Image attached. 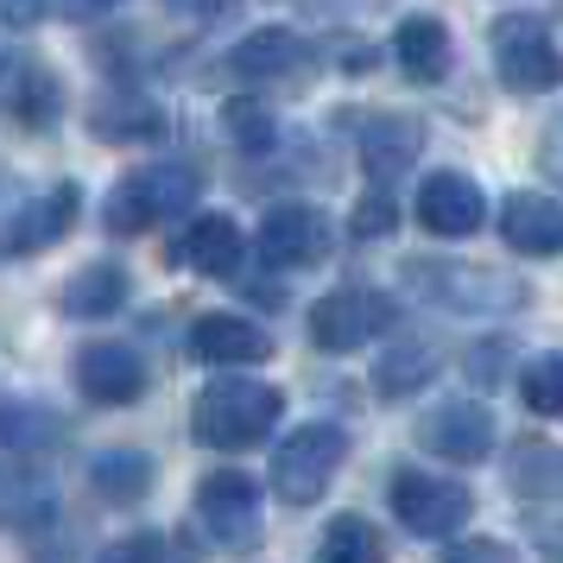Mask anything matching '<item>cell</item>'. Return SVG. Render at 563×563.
<instances>
[{
	"instance_id": "41",
	"label": "cell",
	"mask_w": 563,
	"mask_h": 563,
	"mask_svg": "<svg viewBox=\"0 0 563 563\" xmlns=\"http://www.w3.org/2000/svg\"><path fill=\"white\" fill-rule=\"evenodd\" d=\"M26 64H32L26 52H7V45H0V89H7V82L20 77V70H26Z\"/></svg>"
},
{
	"instance_id": "29",
	"label": "cell",
	"mask_w": 563,
	"mask_h": 563,
	"mask_svg": "<svg viewBox=\"0 0 563 563\" xmlns=\"http://www.w3.org/2000/svg\"><path fill=\"white\" fill-rule=\"evenodd\" d=\"M519 399L538 418H563V355H532L519 367Z\"/></svg>"
},
{
	"instance_id": "8",
	"label": "cell",
	"mask_w": 563,
	"mask_h": 563,
	"mask_svg": "<svg viewBox=\"0 0 563 563\" xmlns=\"http://www.w3.org/2000/svg\"><path fill=\"white\" fill-rule=\"evenodd\" d=\"M197 526L222 551H254L260 544V482L247 468H209L197 482Z\"/></svg>"
},
{
	"instance_id": "6",
	"label": "cell",
	"mask_w": 563,
	"mask_h": 563,
	"mask_svg": "<svg viewBox=\"0 0 563 563\" xmlns=\"http://www.w3.org/2000/svg\"><path fill=\"white\" fill-rule=\"evenodd\" d=\"M386 500H393V512H399V526L411 538H450L475 512V494L456 475H431V468H399L393 487H386Z\"/></svg>"
},
{
	"instance_id": "36",
	"label": "cell",
	"mask_w": 563,
	"mask_h": 563,
	"mask_svg": "<svg viewBox=\"0 0 563 563\" xmlns=\"http://www.w3.org/2000/svg\"><path fill=\"white\" fill-rule=\"evenodd\" d=\"M500 355H507L500 342H482V349L468 355V374H475V380H482V386H494V380H500Z\"/></svg>"
},
{
	"instance_id": "19",
	"label": "cell",
	"mask_w": 563,
	"mask_h": 563,
	"mask_svg": "<svg viewBox=\"0 0 563 563\" xmlns=\"http://www.w3.org/2000/svg\"><path fill=\"white\" fill-rule=\"evenodd\" d=\"M178 260L190 273H203V279H234L241 260H247V241H241V229L229 216H197L178 241Z\"/></svg>"
},
{
	"instance_id": "38",
	"label": "cell",
	"mask_w": 563,
	"mask_h": 563,
	"mask_svg": "<svg viewBox=\"0 0 563 563\" xmlns=\"http://www.w3.org/2000/svg\"><path fill=\"white\" fill-rule=\"evenodd\" d=\"M158 7H172V13H184V20H222L234 0H158Z\"/></svg>"
},
{
	"instance_id": "32",
	"label": "cell",
	"mask_w": 563,
	"mask_h": 563,
	"mask_svg": "<svg viewBox=\"0 0 563 563\" xmlns=\"http://www.w3.org/2000/svg\"><path fill=\"white\" fill-rule=\"evenodd\" d=\"M443 563H519V551L500 544V538H462V544L443 551Z\"/></svg>"
},
{
	"instance_id": "15",
	"label": "cell",
	"mask_w": 563,
	"mask_h": 563,
	"mask_svg": "<svg viewBox=\"0 0 563 563\" xmlns=\"http://www.w3.org/2000/svg\"><path fill=\"white\" fill-rule=\"evenodd\" d=\"M500 241L526 260H551L563 254V203L544 190H512L500 203Z\"/></svg>"
},
{
	"instance_id": "17",
	"label": "cell",
	"mask_w": 563,
	"mask_h": 563,
	"mask_svg": "<svg viewBox=\"0 0 563 563\" xmlns=\"http://www.w3.org/2000/svg\"><path fill=\"white\" fill-rule=\"evenodd\" d=\"M507 487L532 507H563V443L551 437H519L507 450Z\"/></svg>"
},
{
	"instance_id": "1",
	"label": "cell",
	"mask_w": 563,
	"mask_h": 563,
	"mask_svg": "<svg viewBox=\"0 0 563 563\" xmlns=\"http://www.w3.org/2000/svg\"><path fill=\"white\" fill-rule=\"evenodd\" d=\"M406 291L431 310H456V317H512L532 305V285L494 273V266H468V260H406Z\"/></svg>"
},
{
	"instance_id": "33",
	"label": "cell",
	"mask_w": 563,
	"mask_h": 563,
	"mask_svg": "<svg viewBox=\"0 0 563 563\" xmlns=\"http://www.w3.org/2000/svg\"><path fill=\"white\" fill-rule=\"evenodd\" d=\"M393 222H399V216H393V197H386V190H374V197H367V203L355 209V241L393 234Z\"/></svg>"
},
{
	"instance_id": "9",
	"label": "cell",
	"mask_w": 563,
	"mask_h": 563,
	"mask_svg": "<svg viewBox=\"0 0 563 563\" xmlns=\"http://www.w3.org/2000/svg\"><path fill=\"white\" fill-rule=\"evenodd\" d=\"M330 216L317 203H273L266 216H260L254 229V254L266 260V266H323L330 260Z\"/></svg>"
},
{
	"instance_id": "30",
	"label": "cell",
	"mask_w": 563,
	"mask_h": 563,
	"mask_svg": "<svg viewBox=\"0 0 563 563\" xmlns=\"http://www.w3.org/2000/svg\"><path fill=\"white\" fill-rule=\"evenodd\" d=\"M222 128H229V140L241 153H266V146H273V114H266L254 96H234V102L222 108Z\"/></svg>"
},
{
	"instance_id": "4",
	"label": "cell",
	"mask_w": 563,
	"mask_h": 563,
	"mask_svg": "<svg viewBox=\"0 0 563 563\" xmlns=\"http://www.w3.org/2000/svg\"><path fill=\"white\" fill-rule=\"evenodd\" d=\"M342 462H349V431L330 424V418H310V424H298L285 437L279 456H273V494L285 507H310V500L330 494Z\"/></svg>"
},
{
	"instance_id": "34",
	"label": "cell",
	"mask_w": 563,
	"mask_h": 563,
	"mask_svg": "<svg viewBox=\"0 0 563 563\" xmlns=\"http://www.w3.org/2000/svg\"><path fill=\"white\" fill-rule=\"evenodd\" d=\"M538 172L563 190V114H551V121H544V133H538Z\"/></svg>"
},
{
	"instance_id": "40",
	"label": "cell",
	"mask_w": 563,
	"mask_h": 563,
	"mask_svg": "<svg viewBox=\"0 0 563 563\" xmlns=\"http://www.w3.org/2000/svg\"><path fill=\"white\" fill-rule=\"evenodd\" d=\"M57 13H64V20H96V13H108V7H114V0H52Z\"/></svg>"
},
{
	"instance_id": "23",
	"label": "cell",
	"mask_w": 563,
	"mask_h": 563,
	"mask_svg": "<svg viewBox=\"0 0 563 563\" xmlns=\"http://www.w3.org/2000/svg\"><path fill=\"white\" fill-rule=\"evenodd\" d=\"M153 456L146 450H133V443H114L102 456L89 462V487H96V500L108 507H140L146 494H153Z\"/></svg>"
},
{
	"instance_id": "14",
	"label": "cell",
	"mask_w": 563,
	"mask_h": 563,
	"mask_svg": "<svg viewBox=\"0 0 563 563\" xmlns=\"http://www.w3.org/2000/svg\"><path fill=\"white\" fill-rule=\"evenodd\" d=\"M355 153H361V172L386 190L393 178L411 172V158L424 153V121L418 114H374V121H361Z\"/></svg>"
},
{
	"instance_id": "24",
	"label": "cell",
	"mask_w": 563,
	"mask_h": 563,
	"mask_svg": "<svg viewBox=\"0 0 563 563\" xmlns=\"http://www.w3.org/2000/svg\"><path fill=\"white\" fill-rule=\"evenodd\" d=\"M64 443V418L45 399H0V450L7 456H45Z\"/></svg>"
},
{
	"instance_id": "7",
	"label": "cell",
	"mask_w": 563,
	"mask_h": 563,
	"mask_svg": "<svg viewBox=\"0 0 563 563\" xmlns=\"http://www.w3.org/2000/svg\"><path fill=\"white\" fill-rule=\"evenodd\" d=\"M393 323H399V310H393V298L374 291V285H342V291H330V298L310 305V342H317L323 355H349L361 342L386 335Z\"/></svg>"
},
{
	"instance_id": "18",
	"label": "cell",
	"mask_w": 563,
	"mask_h": 563,
	"mask_svg": "<svg viewBox=\"0 0 563 563\" xmlns=\"http://www.w3.org/2000/svg\"><path fill=\"white\" fill-rule=\"evenodd\" d=\"M57 519V482L38 475L26 462H0V526L13 532H38Z\"/></svg>"
},
{
	"instance_id": "27",
	"label": "cell",
	"mask_w": 563,
	"mask_h": 563,
	"mask_svg": "<svg viewBox=\"0 0 563 563\" xmlns=\"http://www.w3.org/2000/svg\"><path fill=\"white\" fill-rule=\"evenodd\" d=\"M437 374V349L431 342H399V349H386L374 361V393L380 399H411L418 386H431Z\"/></svg>"
},
{
	"instance_id": "25",
	"label": "cell",
	"mask_w": 563,
	"mask_h": 563,
	"mask_svg": "<svg viewBox=\"0 0 563 563\" xmlns=\"http://www.w3.org/2000/svg\"><path fill=\"white\" fill-rule=\"evenodd\" d=\"M89 133L108 140V146H153L165 133V114H158L146 96H102L89 108Z\"/></svg>"
},
{
	"instance_id": "5",
	"label": "cell",
	"mask_w": 563,
	"mask_h": 563,
	"mask_svg": "<svg viewBox=\"0 0 563 563\" xmlns=\"http://www.w3.org/2000/svg\"><path fill=\"white\" fill-rule=\"evenodd\" d=\"M487 45H494V77L512 96H551L563 82V52L538 13H500L487 26Z\"/></svg>"
},
{
	"instance_id": "31",
	"label": "cell",
	"mask_w": 563,
	"mask_h": 563,
	"mask_svg": "<svg viewBox=\"0 0 563 563\" xmlns=\"http://www.w3.org/2000/svg\"><path fill=\"white\" fill-rule=\"evenodd\" d=\"M96 563H178V551H172L165 532H128V538H114Z\"/></svg>"
},
{
	"instance_id": "35",
	"label": "cell",
	"mask_w": 563,
	"mask_h": 563,
	"mask_svg": "<svg viewBox=\"0 0 563 563\" xmlns=\"http://www.w3.org/2000/svg\"><path fill=\"white\" fill-rule=\"evenodd\" d=\"M45 13H52V0H0V26H38V20H45Z\"/></svg>"
},
{
	"instance_id": "11",
	"label": "cell",
	"mask_w": 563,
	"mask_h": 563,
	"mask_svg": "<svg viewBox=\"0 0 563 563\" xmlns=\"http://www.w3.org/2000/svg\"><path fill=\"white\" fill-rule=\"evenodd\" d=\"M77 209H82V190L70 178L38 190V197H20L13 222H7V241H0V260H26V254H45L57 247L64 234L77 229Z\"/></svg>"
},
{
	"instance_id": "21",
	"label": "cell",
	"mask_w": 563,
	"mask_h": 563,
	"mask_svg": "<svg viewBox=\"0 0 563 563\" xmlns=\"http://www.w3.org/2000/svg\"><path fill=\"white\" fill-rule=\"evenodd\" d=\"M393 57H399V70H406L411 82H443L450 77V57H456L450 26L431 20V13H411V20H399V32H393Z\"/></svg>"
},
{
	"instance_id": "28",
	"label": "cell",
	"mask_w": 563,
	"mask_h": 563,
	"mask_svg": "<svg viewBox=\"0 0 563 563\" xmlns=\"http://www.w3.org/2000/svg\"><path fill=\"white\" fill-rule=\"evenodd\" d=\"M317 563H386V538L361 512H335L317 538Z\"/></svg>"
},
{
	"instance_id": "3",
	"label": "cell",
	"mask_w": 563,
	"mask_h": 563,
	"mask_svg": "<svg viewBox=\"0 0 563 563\" xmlns=\"http://www.w3.org/2000/svg\"><path fill=\"white\" fill-rule=\"evenodd\" d=\"M197 197H203V172L190 158H158V165H140L108 190L102 222L108 234H146L184 209H197Z\"/></svg>"
},
{
	"instance_id": "22",
	"label": "cell",
	"mask_w": 563,
	"mask_h": 563,
	"mask_svg": "<svg viewBox=\"0 0 563 563\" xmlns=\"http://www.w3.org/2000/svg\"><path fill=\"white\" fill-rule=\"evenodd\" d=\"M128 291H133V279H128L121 260H89L77 279L57 291V310H64V317H82V323H96V317H114V310L128 305Z\"/></svg>"
},
{
	"instance_id": "10",
	"label": "cell",
	"mask_w": 563,
	"mask_h": 563,
	"mask_svg": "<svg viewBox=\"0 0 563 563\" xmlns=\"http://www.w3.org/2000/svg\"><path fill=\"white\" fill-rule=\"evenodd\" d=\"M70 374H77V393L89 406H133L146 393V380H153V367L128 342H82Z\"/></svg>"
},
{
	"instance_id": "39",
	"label": "cell",
	"mask_w": 563,
	"mask_h": 563,
	"mask_svg": "<svg viewBox=\"0 0 563 563\" xmlns=\"http://www.w3.org/2000/svg\"><path fill=\"white\" fill-rule=\"evenodd\" d=\"M13 209H20V178L0 165V241H7V222H13Z\"/></svg>"
},
{
	"instance_id": "20",
	"label": "cell",
	"mask_w": 563,
	"mask_h": 563,
	"mask_svg": "<svg viewBox=\"0 0 563 563\" xmlns=\"http://www.w3.org/2000/svg\"><path fill=\"white\" fill-rule=\"evenodd\" d=\"M305 57H310V45L298 38V32L260 26V32H247V38L229 52V77H241V82H273V77H291Z\"/></svg>"
},
{
	"instance_id": "13",
	"label": "cell",
	"mask_w": 563,
	"mask_h": 563,
	"mask_svg": "<svg viewBox=\"0 0 563 563\" xmlns=\"http://www.w3.org/2000/svg\"><path fill=\"white\" fill-rule=\"evenodd\" d=\"M418 222L443 241H468V234L487 222V197L475 178H462V172H431V178L418 184Z\"/></svg>"
},
{
	"instance_id": "37",
	"label": "cell",
	"mask_w": 563,
	"mask_h": 563,
	"mask_svg": "<svg viewBox=\"0 0 563 563\" xmlns=\"http://www.w3.org/2000/svg\"><path fill=\"white\" fill-rule=\"evenodd\" d=\"M532 544L544 551V563H563V519H538V526H532Z\"/></svg>"
},
{
	"instance_id": "12",
	"label": "cell",
	"mask_w": 563,
	"mask_h": 563,
	"mask_svg": "<svg viewBox=\"0 0 563 563\" xmlns=\"http://www.w3.org/2000/svg\"><path fill=\"white\" fill-rule=\"evenodd\" d=\"M418 443L443 462H482L494 450V411L475 399H443L418 418Z\"/></svg>"
},
{
	"instance_id": "16",
	"label": "cell",
	"mask_w": 563,
	"mask_h": 563,
	"mask_svg": "<svg viewBox=\"0 0 563 563\" xmlns=\"http://www.w3.org/2000/svg\"><path fill=\"white\" fill-rule=\"evenodd\" d=\"M190 349H197V361H216V367H254L273 355V335L247 323L241 310H209L190 323Z\"/></svg>"
},
{
	"instance_id": "2",
	"label": "cell",
	"mask_w": 563,
	"mask_h": 563,
	"mask_svg": "<svg viewBox=\"0 0 563 563\" xmlns=\"http://www.w3.org/2000/svg\"><path fill=\"white\" fill-rule=\"evenodd\" d=\"M285 393L273 380H247V374H222L197 393L190 406V437L203 450H254L260 437L279 424Z\"/></svg>"
},
{
	"instance_id": "26",
	"label": "cell",
	"mask_w": 563,
	"mask_h": 563,
	"mask_svg": "<svg viewBox=\"0 0 563 563\" xmlns=\"http://www.w3.org/2000/svg\"><path fill=\"white\" fill-rule=\"evenodd\" d=\"M57 102H64V82H57V70H45L38 57L7 82V108H13V121L32 128V133H45L57 121Z\"/></svg>"
}]
</instances>
